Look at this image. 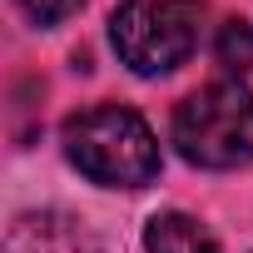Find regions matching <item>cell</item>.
Here are the masks:
<instances>
[{"label":"cell","instance_id":"1","mask_svg":"<svg viewBox=\"0 0 253 253\" xmlns=\"http://www.w3.org/2000/svg\"><path fill=\"white\" fill-rule=\"evenodd\" d=\"M65 159L99 189H144L159 179V139L144 114L124 104H94L65 119Z\"/></svg>","mask_w":253,"mask_h":253},{"label":"cell","instance_id":"2","mask_svg":"<svg viewBox=\"0 0 253 253\" xmlns=\"http://www.w3.org/2000/svg\"><path fill=\"white\" fill-rule=\"evenodd\" d=\"M174 144L199 169L253 164V94L238 80L204 84L174 109Z\"/></svg>","mask_w":253,"mask_h":253},{"label":"cell","instance_id":"3","mask_svg":"<svg viewBox=\"0 0 253 253\" xmlns=\"http://www.w3.org/2000/svg\"><path fill=\"white\" fill-rule=\"evenodd\" d=\"M204 0H129L109 20V40L134 75H169L199 50Z\"/></svg>","mask_w":253,"mask_h":253},{"label":"cell","instance_id":"4","mask_svg":"<svg viewBox=\"0 0 253 253\" xmlns=\"http://www.w3.org/2000/svg\"><path fill=\"white\" fill-rule=\"evenodd\" d=\"M5 253H99V238L60 209H30L10 218Z\"/></svg>","mask_w":253,"mask_h":253},{"label":"cell","instance_id":"5","mask_svg":"<svg viewBox=\"0 0 253 253\" xmlns=\"http://www.w3.org/2000/svg\"><path fill=\"white\" fill-rule=\"evenodd\" d=\"M144 253H218V238L189 213H154L144 223Z\"/></svg>","mask_w":253,"mask_h":253},{"label":"cell","instance_id":"6","mask_svg":"<svg viewBox=\"0 0 253 253\" xmlns=\"http://www.w3.org/2000/svg\"><path fill=\"white\" fill-rule=\"evenodd\" d=\"M213 55H218V65H223L228 75H248V70H253V30H248L243 20H223Z\"/></svg>","mask_w":253,"mask_h":253},{"label":"cell","instance_id":"7","mask_svg":"<svg viewBox=\"0 0 253 253\" xmlns=\"http://www.w3.org/2000/svg\"><path fill=\"white\" fill-rule=\"evenodd\" d=\"M15 5L35 20V25H60V20H70L84 0H15Z\"/></svg>","mask_w":253,"mask_h":253}]
</instances>
